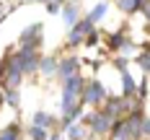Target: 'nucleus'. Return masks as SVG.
Listing matches in <instances>:
<instances>
[{
  "label": "nucleus",
  "instance_id": "1",
  "mask_svg": "<svg viewBox=\"0 0 150 140\" xmlns=\"http://www.w3.org/2000/svg\"><path fill=\"white\" fill-rule=\"evenodd\" d=\"M83 101L86 104H104L106 101V88L101 80H91V83H83Z\"/></svg>",
  "mask_w": 150,
  "mask_h": 140
},
{
  "label": "nucleus",
  "instance_id": "2",
  "mask_svg": "<svg viewBox=\"0 0 150 140\" xmlns=\"http://www.w3.org/2000/svg\"><path fill=\"white\" fill-rule=\"evenodd\" d=\"M86 124H88V127L96 132V135H104V132H109V130H111L114 119H111V117H106L104 112H96V114L86 117Z\"/></svg>",
  "mask_w": 150,
  "mask_h": 140
},
{
  "label": "nucleus",
  "instance_id": "3",
  "mask_svg": "<svg viewBox=\"0 0 150 140\" xmlns=\"http://www.w3.org/2000/svg\"><path fill=\"white\" fill-rule=\"evenodd\" d=\"M93 31V23H91L88 18H83L80 23H75L73 31H70V44H80L83 39H88V34Z\"/></svg>",
  "mask_w": 150,
  "mask_h": 140
},
{
  "label": "nucleus",
  "instance_id": "4",
  "mask_svg": "<svg viewBox=\"0 0 150 140\" xmlns=\"http://www.w3.org/2000/svg\"><path fill=\"white\" fill-rule=\"evenodd\" d=\"M39 36H42V26H39V23L29 26V29L23 31V36H21V49H36Z\"/></svg>",
  "mask_w": 150,
  "mask_h": 140
},
{
  "label": "nucleus",
  "instance_id": "5",
  "mask_svg": "<svg viewBox=\"0 0 150 140\" xmlns=\"http://www.w3.org/2000/svg\"><path fill=\"white\" fill-rule=\"evenodd\" d=\"M75 70H78V60H75V57H65L62 62H57V73H60L62 78L75 75Z\"/></svg>",
  "mask_w": 150,
  "mask_h": 140
},
{
  "label": "nucleus",
  "instance_id": "6",
  "mask_svg": "<svg viewBox=\"0 0 150 140\" xmlns=\"http://www.w3.org/2000/svg\"><path fill=\"white\" fill-rule=\"evenodd\" d=\"M52 122H54V119H52L49 114H44V112H36V114H34V127H42V130H44V127H52Z\"/></svg>",
  "mask_w": 150,
  "mask_h": 140
},
{
  "label": "nucleus",
  "instance_id": "7",
  "mask_svg": "<svg viewBox=\"0 0 150 140\" xmlns=\"http://www.w3.org/2000/svg\"><path fill=\"white\" fill-rule=\"evenodd\" d=\"M36 68H42V73H57V60L54 57H44V60H39V65Z\"/></svg>",
  "mask_w": 150,
  "mask_h": 140
},
{
  "label": "nucleus",
  "instance_id": "8",
  "mask_svg": "<svg viewBox=\"0 0 150 140\" xmlns=\"http://www.w3.org/2000/svg\"><path fill=\"white\" fill-rule=\"evenodd\" d=\"M65 23H67V26H75V23H78V8H75V5H67V8H65Z\"/></svg>",
  "mask_w": 150,
  "mask_h": 140
},
{
  "label": "nucleus",
  "instance_id": "9",
  "mask_svg": "<svg viewBox=\"0 0 150 140\" xmlns=\"http://www.w3.org/2000/svg\"><path fill=\"white\" fill-rule=\"evenodd\" d=\"M122 80H124V99H129V96L135 93V80H132V75H129V73H124V75H122Z\"/></svg>",
  "mask_w": 150,
  "mask_h": 140
},
{
  "label": "nucleus",
  "instance_id": "10",
  "mask_svg": "<svg viewBox=\"0 0 150 140\" xmlns=\"http://www.w3.org/2000/svg\"><path fill=\"white\" fill-rule=\"evenodd\" d=\"M104 13H106V3H98V5H96V8L91 11L88 21H91V23H96V21H98V18H101V16H104Z\"/></svg>",
  "mask_w": 150,
  "mask_h": 140
},
{
  "label": "nucleus",
  "instance_id": "11",
  "mask_svg": "<svg viewBox=\"0 0 150 140\" xmlns=\"http://www.w3.org/2000/svg\"><path fill=\"white\" fill-rule=\"evenodd\" d=\"M0 140H18V127H16V124L5 127V130L0 132Z\"/></svg>",
  "mask_w": 150,
  "mask_h": 140
},
{
  "label": "nucleus",
  "instance_id": "12",
  "mask_svg": "<svg viewBox=\"0 0 150 140\" xmlns=\"http://www.w3.org/2000/svg\"><path fill=\"white\" fill-rule=\"evenodd\" d=\"M29 135H31L34 140H49V135H47L44 130H42V127H34V124L29 127Z\"/></svg>",
  "mask_w": 150,
  "mask_h": 140
},
{
  "label": "nucleus",
  "instance_id": "13",
  "mask_svg": "<svg viewBox=\"0 0 150 140\" xmlns=\"http://www.w3.org/2000/svg\"><path fill=\"white\" fill-rule=\"evenodd\" d=\"M5 101H8L11 107H16V104H18V93H16V88H8V93H5Z\"/></svg>",
  "mask_w": 150,
  "mask_h": 140
},
{
  "label": "nucleus",
  "instance_id": "14",
  "mask_svg": "<svg viewBox=\"0 0 150 140\" xmlns=\"http://www.w3.org/2000/svg\"><path fill=\"white\" fill-rule=\"evenodd\" d=\"M70 138H73V140L83 138V127H80V124H78V127H70Z\"/></svg>",
  "mask_w": 150,
  "mask_h": 140
},
{
  "label": "nucleus",
  "instance_id": "15",
  "mask_svg": "<svg viewBox=\"0 0 150 140\" xmlns=\"http://www.w3.org/2000/svg\"><path fill=\"white\" fill-rule=\"evenodd\" d=\"M140 68L148 70V55H140Z\"/></svg>",
  "mask_w": 150,
  "mask_h": 140
},
{
  "label": "nucleus",
  "instance_id": "16",
  "mask_svg": "<svg viewBox=\"0 0 150 140\" xmlns=\"http://www.w3.org/2000/svg\"><path fill=\"white\" fill-rule=\"evenodd\" d=\"M47 3H49V0H47Z\"/></svg>",
  "mask_w": 150,
  "mask_h": 140
}]
</instances>
